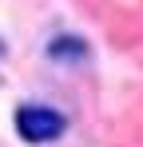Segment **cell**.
I'll use <instances>...</instances> for the list:
<instances>
[{
  "mask_svg": "<svg viewBox=\"0 0 143 147\" xmlns=\"http://www.w3.org/2000/svg\"><path fill=\"white\" fill-rule=\"evenodd\" d=\"M16 135H20L24 143L32 147H44V143H56L64 131H68V119H64V111H56V107H48V103H20L16 107Z\"/></svg>",
  "mask_w": 143,
  "mask_h": 147,
  "instance_id": "cell-1",
  "label": "cell"
},
{
  "mask_svg": "<svg viewBox=\"0 0 143 147\" xmlns=\"http://www.w3.org/2000/svg\"><path fill=\"white\" fill-rule=\"evenodd\" d=\"M48 60H56V64H84L88 60V44L80 36H56L48 44Z\"/></svg>",
  "mask_w": 143,
  "mask_h": 147,
  "instance_id": "cell-2",
  "label": "cell"
}]
</instances>
